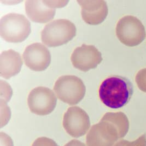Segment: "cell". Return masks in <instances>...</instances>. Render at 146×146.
Instances as JSON below:
<instances>
[{"mask_svg": "<svg viewBox=\"0 0 146 146\" xmlns=\"http://www.w3.org/2000/svg\"><path fill=\"white\" fill-rule=\"evenodd\" d=\"M133 88L126 77L112 76L104 80L99 88V97L106 106L118 109L127 105L133 96Z\"/></svg>", "mask_w": 146, "mask_h": 146, "instance_id": "1", "label": "cell"}, {"mask_svg": "<svg viewBox=\"0 0 146 146\" xmlns=\"http://www.w3.org/2000/svg\"><path fill=\"white\" fill-rule=\"evenodd\" d=\"M124 136L108 113L94 125L86 135L87 146H114Z\"/></svg>", "mask_w": 146, "mask_h": 146, "instance_id": "2", "label": "cell"}, {"mask_svg": "<svg viewBox=\"0 0 146 146\" xmlns=\"http://www.w3.org/2000/svg\"><path fill=\"white\" fill-rule=\"evenodd\" d=\"M31 31V24L23 14H7L0 20L1 36L8 42H22L28 37Z\"/></svg>", "mask_w": 146, "mask_h": 146, "instance_id": "3", "label": "cell"}, {"mask_svg": "<svg viewBox=\"0 0 146 146\" xmlns=\"http://www.w3.org/2000/svg\"><path fill=\"white\" fill-rule=\"evenodd\" d=\"M77 29L72 22L67 19H58L47 24L41 33L42 42L49 47L64 45L72 40Z\"/></svg>", "mask_w": 146, "mask_h": 146, "instance_id": "4", "label": "cell"}, {"mask_svg": "<svg viewBox=\"0 0 146 146\" xmlns=\"http://www.w3.org/2000/svg\"><path fill=\"white\" fill-rule=\"evenodd\" d=\"M54 90L61 101L70 105H75L84 98L86 88L82 80L78 77L65 75L56 81Z\"/></svg>", "mask_w": 146, "mask_h": 146, "instance_id": "5", "label": "cell"}, {"mask_svg": "<svg viewBox=\"0 0 146 146\" xmlns=\"http://www.w3.org/2000/svg\"><path fill=\"white\" fill-rule=\"evenodd\" d=\"M115 32L118 40L126 46H137L146 37L143 25L138 18L132 15L121 18L117 24Z\"/></svg>", "mask_w": 146, "mask_h": 146, "instance_id": "6", "label": "cell"}, {"mask_svg": "<svg viewBox=\"0 0 146 146\" xmlns=\"http://www.w3.org/2000/svg\"><path fill=\"white\" fill-rule=\"evenodd\" d=\"M57 103V98L52 90L45 86L33 89L27 98L30 111L38 115H46L52 113Z\"/></svg>", "mask_w": 146, "mask_h": 146, "instance_id": "7", "label": "cell"}, {"mask_svg": "<svg viewBox=\"0 0 146 146\" xmlns=\"http://www.w3.org/2000/svg\"><path fill=\"white\" fill-rule=\"evenodd\" d=\"M62 124L67 133L75 138L86 134L90 127L88 114L84 110L77 106L68 108L64 114Z\"/></svg>", "mask_w": 146, "mask_h": 146, "instance_id": "8", "label": "cell"}, {"mask_svg": "<svg viewBox=\"0 0 146 146\" xmlns=\"http://www.w3.org/2000/svg\"><path fill=\"white\" fill-rule=\"evenodd\" d=\"M71 60L74 67L83 72L95 68L102 61V54L93 45L83 44L76 48Z\"/></svg>", "mask_w": 146, "mask_h": 146, "instance_id": "9", "label": "cell"}, {"mask_svg": "<svg viewBox=\"0 0 146 146\" xmlns=\"http://www.w3.org/2000/svg\"><path fill=\"white\" fill-rule=\"evenodd\" d=\"M23 57L26 66L34 71L45 70L51 62L49 50L40 43H35L27 46Z\"/></svg>", "mask_w": 146, "mask_h": 146, "instance_id": "10", "label": "cell"}, {"mask_svg": "<svg viewBox=\"0 0 146 146\" xmlns=\"http://www.w3.org/2000/svg\"><path fill=\"white\" fill-rule=\"evenodd\" d=\"M81 14L86 24L96 25L102 23L108 13L106 2L102 0H80Z\"/></svg>", "mask_w": 146, "mask_h": 146, "instance_id": "11", "label": "cell"}, {"mask_svg": "<svg viewBox=\"0 0 146 146\" xmlns=\"http://www.w3.org/2000/svg\"><path fill=\"white\" fill-rule=\"evenodd\" d=\"M25 11L27 17L33 22L46 23L52 20L55 15V8L49 1H27Z\"/></svg>", "mask_w": 146, "mask_h": 146, "instance_id": "12", "label": "cell"}, {"mask_svg": "<svg viewBox=\"0 0 146 146\" xmlns=\"http://www.w3.org/2000/svg\"><path fill=\"white\" fill-rule=\"evenodd\" d=\"M23 65L20 54L12 49L2 52L0 55L1 77L8 80L19 73Z\"/></svg>", "mask_w": 146, "mask_h": 146, "instance_id": "13", "label": "cell"}, {"mask_svg": "<svg viewBox=\"0 0 146 146\" xmlns=\"http://www.w3.org/2000/svg\"><path fill=\"white\" fill-rule=\"evenodd\" d=\"M135 80L139 89L146 93V68L138 72L136 76Z\"/></svg>", "mask_w": 146, "mask_h": 146, "instance_id": "14", "label": "cell"}, {"mask_svg": "<svg viewBox=\"0 0 146 146\" xmlns=\"http://www.w3.org/2000/svg\"><path fill=\"white\" fill-rule=\"evenodd\" d=\"M32 146H58L52 139L46 137H39L33 142Z\"/></svg>", "mask_w": 146, "mask_h": 146, "instance_id": "15", "label": "cell"}, {"mask_svg": "<svg viewBox=\"0 0 146 146\" xmlns=\"http://www.w3.org/2000/svg\"><path fill=\"white\" fill-rule=\"evenodd\" d=\"M125 146H146V134H143L133 141H127Z\"/></svg>", "mask_w": 146, "mask_h": 146, "instance_id": "16", "label": "cell"}, {"mask_svg": "<svg viewBox=\"0 0 146 146\" xmlns=\"http://www.w3.org/2000/svg\"><path fill=\"white\" fill-rule=\"evenodd\" d=\"M1 144L5 146H13L10 137L3 133H1Z\"/></svg>", "mask_w": 146, "mask_h": 146, "instance_id": "17", "label": "cell"}, {"mask_svg": "<svg viewBox=\"0 0 146 146\" xmlns=\"http://www.w3.org/2000/svg\"><path fill=\"white\" fill-rule=\"evenodd\" d=\"M64 146H86V145L77 139H72Z\"/></svg>", "mask_w": 146, "mask_h": 146, "instance_id": "18", "label": "cell"}, {"mask_svg": "<svg viewBox=\"0 0 146 146\" xmlns=\"http://www.w3.org/2000/svg\"><path fill=\"white\" fill-rule=\"evenodd\" d=\"M126 142H127V140L122 139L119 141V142H117L114 146H125Z\"/></svg>", "mask_w": 146, "mask_h": 146, "instance_id": "19", "label": "cell"}]
</instances>
